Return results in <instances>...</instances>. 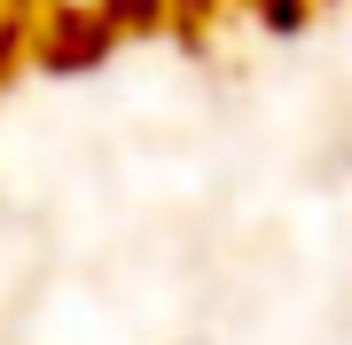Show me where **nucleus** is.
<instances>
[{
    "label": "nucleus",
    "instance_id": "obj_1",
    "mask_svg": "<svg viewBox=\"0 0 352 345\" xmlns=\"http://www.w3.org/2000/svg\"><path fill=\"white\" fill-rule=\"evenodd\" d=\"M118 39H126V32L110 24L102 0H55L47 24L32 32V63H39V71H94Z\"/></svg>",
    "mask_w": 352,
    "mask_h": 345
},
{
    "label": "nucleus",
    "instance_id": "obj_2",
    "mask_svg": "<svg viewBox=\"0 0 352 345\" xmlns=\"http://www.w3.org/2000/svg\"><path fill=\"white\" fill-rule=\"evenodd\" d=\"M102 8H110L118 32H157L164 16H173V0H102Z\"/></svg>",
    "mask_w": 352,
    "mask_h": 345
},
{
    "label": "nucleus",
    "instance_id": "obj_3",
    "mask_svg": "<svg viewBox=\"0 0 352 345\" xmlns=\"http://www.w3.org/2000/svg\"><path fill=\"white\" fill-rule=\"evenodd\" d=\"M251 8H258V24H266V32H282V39H289V32H305L314 0H251Z\"/></svg>",
    "mask_w": 352,
    "mask_h": 345
},
{
    "label": "nucleus",
    "instance_id": "obj_4",
    "mask_svg": "<svg viewBox=\"0 0 352 345\" xmlns=\"http://www.w3.org/2000/svg\"><path fill=\"white\" fill-rule=\"evenodd\" d=\"M24 48H32V39H24V32H8V24H0V79H8V71H16V55H24Z\"/></svg>",
    "mask_w": 352,
    "mask_h": 345
}]
</instances>
